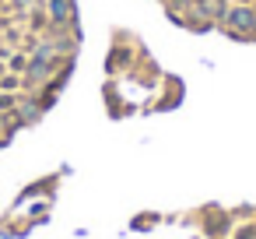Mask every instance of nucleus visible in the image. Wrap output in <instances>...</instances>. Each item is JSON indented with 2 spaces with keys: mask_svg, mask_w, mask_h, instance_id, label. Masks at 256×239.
I'll list each match as a JSON object with an SVG mask.
<instances>
[{
  "mask_svg": "<svg viewBox=\"0 0 256 239\" xmlns=\"http://www.w3.org/2000/svg\"><path fill=\"white\" fill-rule=\"evenodd\" d=\"M22 85H28V81H22L18 74H4V78H0V88H4V92H18Z\"/></svg>",
  "mask_w": 256,
  "mask_h": 239,
  "instance_id": "423d86ee",
  "label": "nucleus"
},
{
  "mask_svg": "<svg viewBox=\"0 0 256 239\" xmlns=\"http://www.w3.org/2000/svg\"><path fill=\"white\" fill-rule=\"evenodd\" d=\"M46 8H50V18H53L56 29H64V25L74 22V0H50Z\"/></svg>",
  "mask_w": 256,
  "mask_h": 239,
  "instance_id": "f03ea898",
  "label": "nucleus"
},
{
  "mask_svg": "<svg viewBox=\"0 0 256 239\" xmlns=\"http://www.w3.org/2000/svg\"><path fill=\"white\" fill-rule=\"evenodd\" d=\"M8 64H11L14 71H25V67H28V57H25V53H11V57H8Z\"/></svg>",
  "mask_w": 256,
  "mask_h": 239,
  "instance_id": "0eeeda50",
  "label": "nucleus"
},
{
  "mask_svg": "<svg viewBox=\"0 0 256 239\" xmlns=\"http://www.w3.org/2000/svg\"><path fill=\"white\" fill-rule=\"evenodd\" d=\"M0 144H4V141H0Z\"/></svg>",
  "mask_w": 256,
  "mask_h": 239,
  "instance_id": "9b49d317",
  "label": "nucleus"
},
{
  "mask_svg": "<svg viewBox=\"0 0 256 239\" xmlns=\"http://www.w3.org/2000/svg\"><path fill=\"white\" fill-rule=\"evenodd\" d=\"M0 113H14V95L11 92H0Z\"/></svg>",
  "mask_w": 256,
  "mask_h": 239,
  "instance_id": "6e6552de",
  "label": "nucleus"
},
{
  "mask_svg": "<svg viewBox=\"0 0 256 239\" xmlns=\"http://www.w3.org/2000/svg\"><path fill=\"white\" fill-rule=\"evenodd\" d=\"M168 4H172V8H190L193 0H168Z\"/></svg>",
  "mask_w": 256,
  "mask_h": 239,
  "instance_id": "1a4fd4ad",
  "label": "nucleus"
},
{
  "mask_svg": "<svg viewBox=\"0 0 256 239\" xmlns=\"http://www.w3.org/2000/svg\"><path fill=\"white\" fill-rule=\"evenodd\" d=\"M224 18H228V25H232L238 36H252V32H256V11H252V8H232Z\"/></svg>",
  "mask_w": 256,
  "mask_h": 239,
  "instance_id": "f257e3e1",
  "label": "nucleus"
},
{
  "mask_svg": "<svg viewBox=\"0 0 256 239\" xmlns=\"http://www.w3.org/2000/svg\"><path fill=\"white\" fill-rule=\"evenodd\" d=\"M4 74H8V71H4V64H0V78H4Z\"/></svg>",
  "mask_w": 256,
  "mask_h": 239,
  "instance_id": "9d476101",
  "label": "nucleus"
},
{
  "mask_svg": "<svg viewBox=\"0 0 256 239\" xmlns=\"http://www.w3.org/2000/svg\"><path fill=\"white\" fill-rule=\"evenodd\" d=\"M193 8H196L204 18H224V15H228V4H224V0H193Z\"/></svg>",
  "mask_w": 256,
  "mask_h": 239,
  "instance_id": "20e7f679",
  "label": "nucleus"
},
{
  "mask_svg": "<svg viewBox=\"0 0 256 239\" xmlns=\"http://www.w3.org/2000/svg\"><path fill=\"white\" fill-rule=\"evenodd\" d=\"M42 116V109H39V102H25L22 109H18V123H36Z\"/></svg>",
  "mask_w": 256,
  "mask_h": 239,
  "instance_id": "39448f33",
  "label": "nucleus"
},
{
  "mask_svg": "<svg viewBox=\"0 0 256 239\" xmlns=\"http://www.w3.org/2000/svg\"><path fill=\"white\" fill-rule=\"evenodd\" d=\"M53 71V57H42V53H36V57H28V67H25V81H42L46 74Z\"/></svg>",
  "mask_w": 256,
  "mask_h": 239,
  "instance_id": "7ed1b4c3",
  "label": "nucleus"
}]
</instances>
